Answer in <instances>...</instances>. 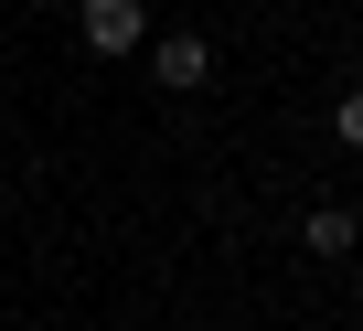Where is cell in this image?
Returning a JSON list of instances; mask_svg holds the SVG:
<instances>
[{
    "label": "cell",
    "mask_w": 363,
    "mask_h": 331,
    "mask_svg": "<svg viewBox=\"0 0 363 331\" xmlns=\"http://www.w3.org/2000/svg\"><path fill=\"white\" fill-rule=\"evenodd\" d=\"M150 75H160V86H171V96H193V86H203V75H214V43H203V33H171V43H160V54H150Z\"/></svg>",
    "instance_id": "obj_1"
},
{
    "label": "cell",
    "mask_w": 363,
    "mask_h": 331,
    "mask_svg": "<svg viewBox=\"0 0 363 331\" xmlns=\"http://www.w3.org/2000/svg\"><path fill=\"white\" fill-rule=\"evenodd\" d=\"M86 54H139V0H86Z\"/></svg>",
    "instance_id": "obj_2"
},
{
    "label": "cell",
    "mask_w": 363,
    "mask_h": 331,
    "mask_svg": "<svg viewBox=\"0 0 363 331\" xmlns=\"http://www.w3.org/2000/svg\"><path fill=\"white\" fill-rule=\"evenodd\" d=\"M299 235H310V257H352V214H342V203H320Z\"/></svg>",
    "instance_id": "obj_3"
},
{
    "label": "cell",
    "mask_w": 363,
    "mask_h": 331,
    "mask_svg": "<svg viewBox=\"0 0 363 331\" xmlns=\"http://www.w3.org/2000/svg\"><path fill=\"white\" fill-rule=\"evenodd\" d=\"M331 128H342V150H363V86H352L342 107H331Z\"/></svg>",
    "instance_id": "obj_4"
}]
</instances>
